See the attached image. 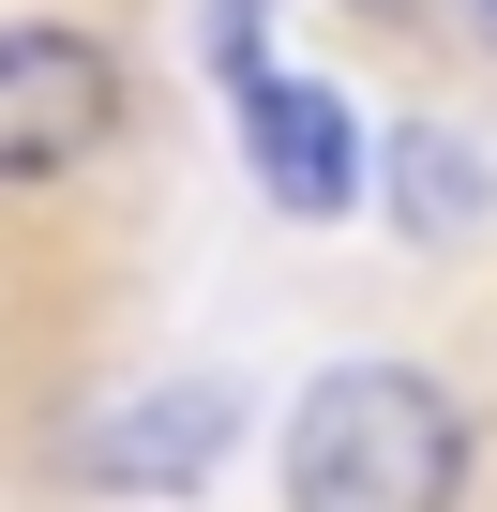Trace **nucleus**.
I'll return each instance as SVG.
<instances>
[{"instance_id": "nucleus-6", "label": "nucleus", "mask_w": 497, "mask_h": 512, "mask_svg": "<svg viewBox=\"0 0 497 512\" xmlns=\"http://www.w3.org/2000/svg\"><path fill=\"white\" fill-rule=\"evenodd\" d=\"M452 31H467V46H482V61H497V0H452Z\"/></svg>"}, {"instance_id": "nucleus-4", "label": "nucleus", "mask_w": 497, "mask_h": 512, "mask_svg": "<svg viewBox=\"0 0 497 512\" xmlns=\"http://www.w3.org/2000/svg\"><path fill=\"white\" fill-rule=\"evenodd\" d=\"M226 437H241V392H226V377H166L151 407H121V422L91 437V482H151V497H196Z\"/></svg>"}, {"instance_id": "nucleus-3", "label": "nucleus", "mask_w": 497, "mask_h": 512, "mask_svg": "<svg viewBox=\"0 0 497 512\" xmlns=\"http://www.w3.org/2000/svg\"><path fill=\"white\" fill-rule=\"evenodd\" d=\"M241 151H257V181H272L302 226H332V211H347V181H362L347 106H332V91H302V76H257V91H241Z\"/></svg>"}, {"instance_id": "nucleus-7", "label": "nucleus", "mask_w": 497, "mask_h": 512, "mask_svg": "<svg viewBox=\"0 0 497 512\" xmlns=\"http://www.w3.org/2000/svg\"><path fill=\"white\" fill-rule=\"evenodd\" d=\"M347 16H452V0H347Z\"/></svg>"}, {"instance_id": "nucleus-2", "label": "nucleus", "mask_w": 497, "mask_h": 512, "mask_svg": "<svg viewBox=\"0 0 497 512\" xmlns=\"http://www.w3.org/2000/svg\"><path fill=\"white\" fill-rule=\"evenodd\" d=\"M121 106H136V76H121L106 31H76V16H0V196L91 166L121 136Z\"/></svg>"}, {"instance_id": "nucleus-5", "label": "nucleus", "mask_w": 497, "mask_h": 512, "mask_svg": "<svg viewBox=\"0 0 497 512\" xmlns=\"http://www.w3.org/2000/svg\"><path fill=\"white\" fill-rule=\"evenodd\" d=\"M377 181H392V226H407V241H467V226L497 211L482 151H452V136H422V121H407L392 151H377Z\"/></svg>"}, {"instance_id": "nucleus-1", "label": "nucleus", "mask_w": 497, "mask_h": 512, "mask_svg": "<svg viewBox=\"0 0 497 512\" xmlns=\"http://www.w3.org/2000/svg\"><path fill=\"white\" fill-rule=\"evenodd\" d=\"M467 467H482L467 407H452L422 362H392V347L332 362V377L287 407V437H272L287 512H467Z\"/></svg>"}]
</instances>
